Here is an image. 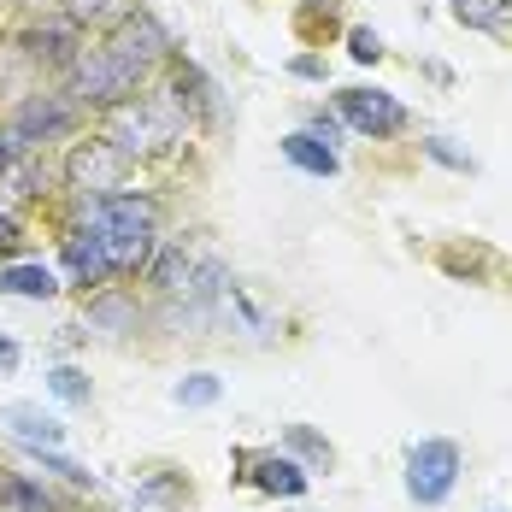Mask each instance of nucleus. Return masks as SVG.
<instances>
[{"mask_svg":"<svg viewBox=\"0 0 512 512\" xmlns=\"http://www.w3.org/2000/svg\"><path fill=\"white\" fill-rule=\"evenodd\" d=\"M71 224H89L101 236L106 259L118 277H142L154 248L165 242L159 236V201L148 189H118V195H71Z\"/></svg>","mask_w":512,"mask_h":512,"instance_id":"f257e3e1","label":"nucleus"},{"mask_svg":"<svg viewBox=\"0 0 512 512\" xmlns=\"http://www.w3.org/2000/svg\"><path fill=\"white\" fill-rule=\"evenodd\" d=\"M95 130H101V136L130 159V165H154V159L183 154V142L195 136L189 112L177 106V95H171L165 83H148L142 95L106 106L101 118H95Z\"/></svg>","mask_w":512,"mask_h":512,"instance_id":"f03ea898","label":"nucleus"},{"mask_svg":"<svg viewBox=\"0 0 512 512\" xmlns=\"http://www.w3.org/2000/svg\"><path fill=\"white\" fill-rule=\"evenodd\" d=\"M0 124H6L30 154H48V148H71V142L89 130V112L71 101L59 83H36V89H24L18 101H6Z\"/></svg>","mask_w":512,"mask_h":512,"instance_id":"7ed1b4c3","label":"nucleus"},{"mask_svg":"<svg viewBox=\"0 0 512 512\" xmlns=\"http://www.w3.org/2000/svg\"><path fill=\"white\" fill-rule=\"evenodd\" d=\"M59 89H65L71 101L83 106L89 118H101L106 106L130 101V95H142L148 83H142V77H136V71H130V65L118 59V53L106 48V42H89V48L71 59V71L59 77Z\"/></svg>","mask_w":512,"mask_h":512,"instance_id":"20e7f679","label":"nucleus"},{"mask_svg":"<svg viewBox=\"0 0 512 512\" xmlns=\"http://www.w3.org/2000/svg\"><path fill=\"white\" fill-rule=\"evenodd\" d=\"M130 171H136V165L118 154L101 130H83V136L65 148V159H59V189L95 201V195H118V189H130Z\"/></svg>","mask_w":512,"mask_h":512,"instance_id":"39448f33","label":"nucleus"},{"mask_svg":"<svg viewBox=\"0 0 512 512\" xmlns=\"http://www.w3.org/2000/svg\"><path fill=\"white\" fill-rule=\"evenodd\" d=\"M18 48H24V59L36 65V77H53V83H59V77L71 71V59L89 48V30L71 24V18L53 6V12H30V18H24Z\"/></svg>","mask_w":512,"mask_h":512,"instance_id":"423d86ee","label":"nucleus"},{"mask_svg":"<svg viewBox=\"0 0 512 512\" xmlns=\"http://www.w3.org/2000/svg\"><path fill=\"white\" fill-rule=\"evenodd\" d=\"M101 42H106L112 53H118V59H124V65H130V71L142 77V83H154L159 71H165V65L177 59V42H171V30L159 24L148 6H136V12H130L124 24H112Z\"/></svg>","mask_w":512,"mask_h":512,"instance_id":"0eeeda50","label":"nucleus"},{"mask_svg":"<svg viewBox=\"0 0 512 512\" xmlns=\"http://www.w3.org/2000/svg\"><path fill=\"white\" fill-rule=\"evenodd\" d=\"M336 118H342L354 136H365V142H395V136H407L412 130L407 101L389 95V89H365V83L336 89Z\"/></svg>","mask_w":512,"mask_h":512,"instance_id":"6e6552de","label":"nucleus"},{"mask_svg":"<svg viewBox=\"0 0 512 512\" xmlns=\"http://www.w3.org/2000/svg\"><path fill=\"white\" fill-rule=\"evenodd\" d=\"M53 265H59V277H65V289H83V295H95L106 283H118V271H112V259H106L101 236L89 230V224H59V242H53Z\"/></svg>","mask_w":512,"mask_h":512,"instance_id":"1a4fd4ad","label":"nucleus"},{"mask_svg":"<svg viewBox=\"0 0 512 512\" xmlns=\"http://www.w3.org/2000/svg\"><path fill=\"white\" fill-rule=\"evenodd\" d=\"M460 442H448V436H430V442H412L407 454V495L418 507H442L448 495H454V483H460Z\"/></svg>","mask_w":512,"mask_h":512,"instance_id":"9d476101","label":"nucleus"},{"mask_svg":"<svg viewBox=\"0 0 512 512\" xmlns=\"http://www.w3.org/2000/svg\"><path fill=\"white\" fill-rule=\"evenodd\" d=\"M165 89L177 95V106L189 112V124H195V130H212V124H218V83L206 77L195 59H183V53H177V59L165 65Z\"/></svg>","mask_w":512,"mask_h":512,"instance_id":"9b49d317","label":"nucleus"},{"mask_svg":"<svg viewBox=\"0 0 512 512\" xmlns=\"http://www.w3.org/2000/svg\"><path fill=\"white\" fill-rule=\"evenodd\" d=\"M59 289H65V277L48 259H36V254L0 259V295H12V301H53Z\"/></svg>","mask_w":512,"mask_h":512,"instance_id":"f8f14e48","label":"nucleus"},{"mask_svg":"<svg viewBox=\"0 0 512 512\" xmlns=\"http://www.w3.org/2000/svg\"><path fill=\"white\" fill-rule=\"evenodd\" d=\"M236 460L248 465V483L277 495V501H301L307 495V465L283 460V454H236Z\"/></svg>","mask_w":512,"mask_h":512,"instance_id":"ddd939ff","label":"nucleus"},{"mask_svg":"<svg viewBox=\"0 0 512 512\" xmlns=\"http://www.w3.org/2000/svg\"><path fill=\"white\" fill-rule=\"evenodd\" d=\"M142 318H148V312H142V301H136L130 289H112V283H106V289L89 295V330H101V336H136Z\"/></svg>","mask_w":512,"mask_h":512,"instance_id":"4468645a","label":"nucleus"},{"mask_svg":"<svg viewBox=\"0 0 512 512\" xmlns=\"http://www.w3.org/2000/svg\"><path fill=\"white\" fill-rule=\"evenodd\" d=\"M142 277H148L154 295H183V289H195V259H189L183 242H159Z\"/></svg>","mask_w":512,"mask_h":512,"instance_id":"2eb2a0df","label":"nucleus"},{"mask_svg":"<svg viewBox=\"0 0 512 512\" xmlns=\"http://www.w3.org/2000/svg\"><path fill=\"white\" fill-rule=\"evenodd\" d=\"M283 159H289L295 171H307V177H336V171H342V154H336L330 142H318L312 130H289V136H283Z\"/></svg>","mask_w":512,"mask_h":512,"instance_id":"dca6fc26","label":"nucleus"},{"mask_svg":"<svg viewBox=\"0 0 512 512\" xmlns=\"http://www.w3.org/2000/svg\"><path fill=\"white\" fill-rule=\"evenodd\" d=\"M448 12H454V24L483 30V36H495V42L512 36V0H448Z\"/></svg>","mask_w":512,"mask_h":512,"instance_id":"f3484780","label":"nucleus"},{"mask_svg":"<svg viewBox=\"0 0 512 512\" xmlns=\"http://www.w3.org/2000/svg\"><path fill=\"white\" fill-rule=\"evenodd\" d=\"M53 6H59L71 24H83L89 36H106V30H112V24H124L142 0H53Z\"/></svg>","mask_w":512,"mask_h":512,"instance_id":"a211bd4d","label":"nucleus"},{"mask_svg":"<svg viewBox=\"0 0 512 512\" xmlns=\"http://www.w3.org/2000/svg\"><path fill=\"white\" fill-rule=\"evenodd\" d=\"M6 424H12V436L30 442V448H59V442H65V424L48 418L42 407H30V401H12V407H6Z\"/></svg>","mask_w":512,"mask_h":512,"instance_id":"6ab92c4d","label":"nucleus"},{"mask_svg":"<svg viewBox=\"0 0 512 512\" xmlns=\"http://www.w3.org/2000/svg\"><path fill=\"white\" fill-rule=\"evenodd\" d=\"M442 271H448V277H465V283H489V277H483V271H495V254H489V248H477V242H448V248H442Z\"/></svg>","mask_w":512,"mask_h":512,"instance_id":"aec40b11","label":"nucleus"},{"mask_svg":"<svg viewBox=\"0 0 512 512\" xmlns=\"http://www.w3.org/2000/svg\"><path fill=\"white\" fill-rule=\"evenodd\" d=\"M0 512H59V507H53L24 471H0Z\"/></svg>","mask_w":512,"mask_h":512,"instance_id":"412c9836","label":"nucleus"},{"mask_svg":"<svg viewBox=\"0 0 512 512\" xmlns=\"http://www.w3.org/2000/svg\"><path fill=\"white\" fill-rule=\"evenodd\" d=\"M289 448H295L312 471H330V465H336V448H330L324 436H312L307 424H289Z\"/></svg>","mask_w":512,"mask_h":512,"instance_id":"4be33fe9","label":"nucleus"},{"mask_svg":"<svg viewBox=\"0 0 512 512\" xmlns=\"http://www.w3.org/2000/svg\"><path fill=\"white\" fill-rule=\"evenodd\" d=\"M48 389L59 395V401H71V407H89V395H95V389H89V377H83L77 365H53V371H48Z\"/></svg>","mask_w":512,"mask_h":512,"instance_id":"5701e85b","label":"nucleus"},{"mask_svg":"<svg viewBox=\"0 0 512 512\" xmlns=\"http://www.w3.org/2000/svg\"><path fill=\"white\" fill-rule=\"evenodd\" d=\"M336 18H342V0H307L301 18H295V30H301V42H318V24L330 30Z\"/></svg>","mask_w":512,"mask_h":512,"instance_id":"b1692460","label":"nucleus"},{"mask_svg":"<svg viewBox=\"0 0 512 512\" xmlns=\"http://www.w3.org/2000/svg\"><path fill=\"white\" fill-rule=\"evenodd\" d=\"M418 148H424V159H436V165H448V171H460V177H471V171H477V159L460 154V148H454L448 136H424Z\"/></svg>","mask_w":512,"mask_h":512,"instance_id":"393cba45","label":"nucleus"},{"mask_svg":"<svg viewBox=\"0 0 512 512\" xmlns=\"http://www.w3.org/2000/svg\"><path fill=\"white\" fill-rule=\"evenodd\" d=\"M218 395H224V383H218L212 371H195V377L177 383V401H183V407H212Z\"/></svg>","mask_w":512,"mask_h":512,"instance_id":"a878e982","label":"nucleus"},{"mask_svg":"<svg viewBox=\"0 0 512 512\" xmlns=\"http://www.w3.org/2000/svg\"><path fill=\"white\" fill-rule=\"evenodd\" d=\"M348 53H354L359 65H377L389 48H383V36H377L371 24H348Z\"/></svg>","mask_w":512,"mask_h":512,"instance_id":"bb28decb","label":"nucleus"},{"mask_svg":"<svg viewBox=\"0 0 512 512\" xmlns=\"http://www.w3.org/2000/svg\"><path fill=\"white\" fill-rule=\"evenodd\" d=\"M36 460H42V471H59L65 483H77V489H89V471H83L77 460H59L53 448H36Z\"/></svg>","mask_w":512,"mask_h":512,"instance_id":"cd10ccee","label":"nucleus"},{"mask_svg":"<svg viewBox=\"0 0 512 512\" xmlns=\"http://www.w3.org/2000/svg\"><path fill=\"white\" fill-rule=\"evenodd\" d=\"M307 130L318 136V142H330V148H342V130H348V124H342L336 112H312V118H307Z\"/></svg>","mask_w":512,"mask_h":512,"instance_id":"c85d7f7f","label":"nucleus"},{"mask_svg":"<svg viewBox=\"0 0 512 512\" xmlns=\"http://www.w3.org/2000/svg\"><path fill=\"white\" fill-rule=\"evenodd\" d=\"M289 77H301V83H324L330 71H324V59H318V53H295V59H289Z\"/></svg>","mask_w":512,"mask_h":512,"instance_id":"c756f323","label":"nucleus"},{"mask_svg":"<svg viewBox=\"0 0 512 512\" xmlns=\"http://www.w3.org/2000/svg\"><path fill=\"white\" fill-rule=\"evenodd\" d=\"M6 248H24V224H18L12 206H0V254H6Z\"/></svg>","mask_w":512,"mask_h":512,"instance_id":"7c9ffc66","label":"nucleus"},{"mask_svg":"<svg viewBox=\"0 0 512 512\" xmlns=\"http://www.w3.org/2000/svg\"><path fill=\"white\" fill-rule=\"evenodd\" d=\"M12 365H18V342H12V336H0V371H12Z\"/></svg>","mask_w":512,"mask_h":512,"instance_id":"2f4dec72","label":"nucleus"},{"mask_svg":"<svg viewBox=\"0 0 512 512\" xmlns=\"http://www.w3.org/2000/svg\"><path fill=\"white\" fill-rule=\"evenodd\" d=\"M18 6H30V12H48L53 0H18Z\"/></svg>","mask_w":512,"mask_h":512,"instance_id":"473e14b6","label":"nucleus"}]
</instances>
